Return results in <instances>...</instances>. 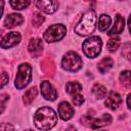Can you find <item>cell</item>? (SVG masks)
Masks as SVG:
<instances>
[{"label": "cell", "instance_id": "6da1fadb", "mask_svg": "<svg viewBox=\"0 0 131 131\" xmlns=\"http://www.w3.org/2000/svg\"><path fill=\"white\" fill-rule=\"evenodd\" d=\"M35 126L40 130H48L57 123L56 113L49 106H43L37 110L34 116Z\"/></svg>", "mask_w": 131, "mask_h": 131}, {"label": "cell", "instance_id": "7a4b0ae2", "mask_svg": "<svg viewBox=\"0 0 131 131\" xmlns=\"http://www.w3.org/2000/svg\"><path fill=\"white\" fill-rule=\"evenodd\" d=\"M96 13L94 10H88L83 14L80 21L75 27V32L80 36H87L94 32L96 28Z\"/></svg>", "mask_w": 131, "mask_h": 131}, {"label": "cell", "instance_id": "3957f363", "mask_svg": "<svg viewBox=\"0 0 131 131\" xmlns=\"http://www.w3.org/2000/svg\"><path fill=\"white\" fill-rule=\"evenodd\" d=\"M102 41L98 36H92L86 39L82 44V49L84 54L89 58L96 57L101 51Z\"/></svg>", "mask_w": 131, "mask_h": 131}, {"label": "cell", "instance_id": "277c9868", "mask_svg": "<svg viewBox=\"0 0 131 131\" xmlns=\"http://www.w3.org/2000/svg\"><path fill=\"white\" fill-rule=\"evenodd\" d=\"M32 79V68L29 63H21L18 66L17 74L14 80V85L17 89L25 88Z\"/></svg>", "mask_w": 131, "mask_h": 131}, {"label": "cell", "instance_id": "5b68a950", "mask_svg": "<svg viewBox=\"0 0 131 131\" xmlns=\"http://www.w3.org/2000/svg\"><path fill=\"white\" fill-rule=\"evenodd\" d=\"M61 66L66 71L77 72L82 68V59L78 53L74 51H69L62 57Z\"/></svg>", "mask_w": 131, "mask_h": 131}, {"label": "cell", "instance_id": "8992f818", "mask_svg": "<svg viewBox=\"0 0 131 131\" xmlns=\"http://www.w3.org/2000/svg\"><path fill=\"white\" fill-rule=\"evenodd\" d=\"M67 33V29L63 25L58 24V25H52L50 26L43 34V38L46 42L48 43H53L56 41H59L64 37Z\"/></svg>", "mask_w": 131, "mask_h": 131}, {"label": "cell", "instance_id": "52a82bcc", "mask_svg": "<svg viewBox=\"0 0 131 131\" xmlns=\"http://www.w3.org/2000/svg\"><path fill=\"white\" fill-rule=\"evenodd\" d=\"M34 2L40 10L48 14L54 13L58 8V4L55 0H34Z\"/></svg>", "mask_w": 131, "mask_h": 131}, {"label": "cell", "instance_id": "ba28073f", "mask_svg": "<svg viewBox=\"0 0 131 131\" xmlns=\"http://www.w3.org/2000/svg\"><path fill=\"white\" fill-rule=\"evenodd\" d=\"M20 39H21V37H20V34L18 32H10L2 38L1 47L3 49L13 47V46H15L16 44H18L20 42Z\"/></svg>", "mask_w": 131, "mask_h": 131}, {"label": "cell", "instance_id": "9c48e42d", "mask_svg": "<svg viewBox=\"0 0 131 131\" xmlns=\"http://www.w3.org/2000/svg\"><path fill=\"white\" fill-rule=\"evenodd\" d=\"M41 94L45 99L51 101L55 100V98L57 97L56 90L48 81H43L41 83Z\"/></svg>", "mask_w": 131, "mask_h": 131}, {"label": "cell", "instance_id": "30bf717a", "mask_svg": "<svg viewBox=\"0 0 131 131\" xmlns=\"http://www.w3.org/2000/svg\"><path fill=\"white\" fill-rule=\"evenodd\" d=\"M74 113H75L74 108L72 107V105L68 101H62V102L59 103V105H58V115L62 120H64V121L70 120L74 116Z\"/></svg>", "mask_w": 131, "mask_h": 131}, {"label": "cell", "instance_id": "8fae6325", "mask_svg": "<svg viewBox=\"0 0 131 131\" xmlns=\"http://www.w3.org/2000/svg\"><path fill=\"white\" fill-rule=\"evenodd\" d=\"M121 103H122L121 95L119 93L115 92V91H111L110 92V94H108V96H107V98H106V100L104 102L106 107H108V108H111L113 111L117 110L120 106Z\"/></svg>", "mask_w": 131, "mask_h": 131}, {"label": "cell", "instance_id": "7c38bea8", "mask_svg": "<svg viewBox=\"0 0 131 131\" xmlns=\"http://www.w3.org/2000/svg\"><path fill=\"white\" fill-rule=\"evenodd\" d=\"M24 23V17L18 14V13H11L9 15L6 16V18L4 19V27L11 29L14 28L16 26H19Z\"/></svg>", "mask_w": 131, "mask_h": 131}, {"label": "cell", "instance_id": "4fadbf2b", "mask_svg": "<svg viewBox=\"0 0 131 131\" xmlns=\"http://www.w3.org/2000/svg\"><path fill=\"white\" fill-rule=\"evenodd\" d=\"M111 122H112V117L108 114H104L100 119L89 118V121L87 123H90L89 126L92 129H96V128H100V127H103L105 125H108V124H111Z\"/></svg>", "mask_w": 131, "mask_h": 131}, {"label": "cell", "instance_id": "5bb4252c", "mask_svg": "<svg viewBox=\"0 0 131 131\" xmlns=\"http://www.w3.org/2000/svg\"><path fill=\"white\" fill-rule=\"evenodd\" d=\"M28 49H29V52L31 53V55L37 57L41 54L42 52V49H43V44H42V41L40 39H32L30 42H29V46H28Z\"/></svg>", "mask_w": 131, "mask_h": 131}, {"label": "cell", "instance_id": "9a60e30c", "mask_svg": "<svg viewBox=\"0 0 131 131\" xmlns=\"http://www.w3.org/2000/svg\"><path fill=\"white\" fill-rule=\"evenodd\" d=\"M124 26H125V21H124L123 16H121L120 14H117V15H116V19H115V25H114L113 28L108 31L107 34H108L110 36L120 34V33L123 32Z\"/></svg>", "mask_w": 131, "mask_h": 131}, {"label": "cell", "instance_id": "2e32d148", "mask_svg": "<svg viewBox=\"0 0 131 131\" xmlns=\"http://www.w3.org/2000/svg\"><path fill=\"white\" fill-rule=\"evenodd\" d=\"M112 67H113V59H112L111 57H104V58L101 59V60L98 62V64H97L98 71H99L101 74L106 73Z\"/></svg>", "mask_w": 131, "mask_h": 131}, {"label": "cell", "instance_id": "e0dca14e", "mask_svg": "<svg viewBox=\"0 0 131 131\" xmlns=\"http://www.w3.org/2000/svg\"><path fill=\"white\" fill-rule=\"evenodd\" d=\"M112 23L111 17L107 14H101L98 18V30L99 31H106Z\"/></svg>", "mask_w": 131, "mask_h": 131}, {"label": "cell", "instance_id": "ac0fdd59", "mask_svg": "<svg viewBox=\"0 0 131 131\" xmlns=\"http://www.w3.org/2000/svg\"><path fill=\"white\" fill-rule=\"evenodd\" d=\"M66 90L69 94L74 95L76 93H79L82 90V85L78 82H69L66 85Z\"/></svg>", "mask_w": 131, "mask_h": 131}, {"label": "cell", "instance_id": "d6986e66", "mask_svg": "<svg viewBox=\"0 0 131 131\" xmlns=\"http://www.w3.org/2000/svg\"><path fill=\"white\" fill-rule=\"evenodd\" d=\"M37 93H38V91H37L36 87H32L29 90H27L26 93L24 94V103L25 104H30L35 99V97L37 96Z\"/></svg>", "mask_w": 131, "mask_h": 131}, {"label": "cell", "instance_id": "ffe728a7", "mask_svg": "<svg viewBox=\"0 0 131 131\" xmlns=\"http://www.w3.org/2000/svg\"><path fill=\"white\" fill-rule=\"evenodd\" d=\"M92 92H93L94 96L98 99L104 98L106 96V88L100 84H95L92 88Z\"/></svg>", "mask_w": 131, "mask_h": 131}, {"label": "cell", "instance_id": "44dd1931", "mask_svg": "<svg viewBox=\"0 0 131 131\" xmlns=\"http://www.w3.org/2000/svg\"><path fill=\"white\" fill-rule=\"evenodd\" d=\"M120 82L126 88L131 87V71H123L120 74Z\"/></svg>", "mask_w": 131, "mask_h": 131}, {"label": "cell", "instance_id": "7402d4cb", "mask_svg": "<svg viewBox=\"0 0 131 131\" xmlns=\"http://www.w3.org/2000/svg\"><path fill=\"white\" fill-rule=\"evenodd\" d=\"M9 3L13 9L21 10V9L27 8L30 5V0H10Z\"/></svg>", "mask_w": 131, "mask_h": 131}, {"label": "cell", "instance_id": "603a6c76", "mask_svg": "<svg viewBox=\"0 0 131 131\" xmlns=\"http://www.w3.org/2000/svg\"><path fill=\"white\" fill-rule=\"evenodd\" d=\"M119 46H120V38H118V37L110 38V40L106 43V47H107L108 51H111V52L116 51L119 48Z\"/></svg>", "mask_w": 131, "mask_h": 131}, {"label": "cell", "instance_id": "cb8c5ba5", "mask_svg": "<svg viewBox=\"0 0 131 131\" xmlns=\"http://www.w3.org/2000/svg\"><path fill=\"white\" fill-rule=\"evenodd\" d=\"M122 55L128 59L129 61H131V44L130 43H125L122 47V51H121Z\"/></svg>", "mask_w": 131, "mask_h": 131}, {"label": "cell", "instance_id": "d4e9b609", "mask_svg": "<svg viewBox=\"0 0 131 131\" xmlns=\"http://www.w3.org/2000/svg\"><path fill=\"white\" fill-rule=\"evenodd\" d=\"M43 21H44V16L41 13H39V12L34 13V16L32 18V23L35 27H39L40 25H42Z\"/></svg>", "mask_w": 131, "mask_h": 131}, {"label": "cell", "instance_id": "484cf974", "mask_svg": "<svg viewBox=\"0 0 131 131\" xmlns=\"http://www.w3.org/2000/svg\"><path fill=\"white\" fill-rule=\"evenodd\" d=\"M72 101H73V103H74L75 105L79 106V105H81V104L84 102V97H83L81 94L76 93V94H74V95H73Z\"/></svg>", "mask_w": 131, "mask_h": 131}, {"label": "cell", "instance_id": "4316f807", "mask_svg": "<svg viewBox=\"0 0 131 131\" xmlns=\"http://www.w3.org/2000/svg\"><path fill=\"white\" fill-rule=\"evenodd\" d=\"M8 82V75L5 72H2L1 74V88H3Z\"/></svg>", "mask_w": 131, "mask_h": 131}, {"label": "cell", "instance_id": "83f0119b", "mask_svg": "<svg viewBox=\"0 0 131 131\" xmlns=\"http://www.w3.org/2000/svg\"><path fill=\"white\" fill-rule=\"evenodd\" d=\"M1 98H0V100H1V113L3 112V110H4V106H5V101L6 100H8V95H6V94H1V96H0Z\"/></svg>", "mask_w": 131, "mask_h": 131}, {"label": "cell", "instance_id": "f1b7e54d", "mask_svg": "<svg viewBox=\"0 0 131 131\" xmlns=\"http://www.w3.org/2000/svg\"><path fill=\"white\" fill-rule=\"evenodd\" d=\"M127 105H128V107L131 110V93L127 96Z\"/></svg>", "mask_w": 131, "mask_h": 131}, {"label": "cell", "instance_id": "f546056e", "mask_svg": "<svg viewBox=\"0 0 131 131\" xmlns=\"http://www.w3.org/2000/svg\"><path fill=\"white\" fill-rule=\"evenodd\" d=\"M128 28H129V32L131 34V14H130V16L128 18Z\"/></svg>", "mask_w": 131, "mask_h": 131}]
</instances>
